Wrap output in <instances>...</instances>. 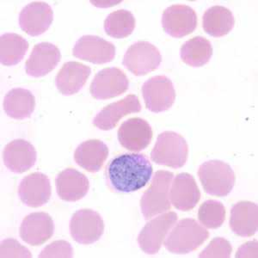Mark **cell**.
<instances>
[{
	"label": "cell",
	"instance_id": "1",
	"mask_svg": "<svg viewBox=\"0 0 258 258\" xmlns=\"http://www.w3.org/2000/svg\"><path fill=\"white\" fill-rule=\"evenodd\" d=\"M153 172V165L145 154L124 153L114 157L107 164L106 181L114 191L131 193L145 187Z\"/></svg>",
	"mask_w": 258,
	"mask_h": 258
},
{
	"label": "cell",
	"instance_id": "2",
	"mask_svg": "<svg viewBox=\"0 0 258 258\" xmlns=\"http://www.w3.org/2000/svg\"><path fill=\"white\" fill-rule=\"evenodd\" d=\"M209 237L204 226L193 219H183L174 225L164 245L174 254H188L203 245Z\"/></svg>",
	"mask_w": 258,
	"mask_h": 258
},
{
	"label": "cell",
	"instance_id": "3",
	"mask_svg": "<svg viewBox=\"0 0 258 258\" xmlns=\"http://www.w3.org/2000/svg\"><path fill=\"white\" fill-rule=\"evenodd\" d=\"M173 178L174 174L167 170H158L154 174L149 188L141 200V212L146 220L170 210V188Z\"/></svg>",
	"mask_w": 258,
	"mask_h": 258
},
{
	"label": "cell",
	"instance_id": "4",
	"mask_svg": "<svg viewBox=\"0 0 258 258\" xmlns=\"http://www.w3.org/2000/svg\"><path fill=\"white\" fill-rule=\"evenodd\" d=\"M188 156V143L182 135L165 131L157 139L151 153V159L159 165L179 169L186 164Z\"/></svg>",
	"mask_w": 258,
	"mask_h": 258
},
{
	"label": "cell",
	"instance_id": "5",
	"mask_svg": "<svg viewBox=\"0 0 258 258\" xmlns=\"http://www.w3.org/2000/svg\"><path fill=\"white\" fill-rule=\"evenodd\" d=\"M198 176L206 193L214 197L228 196L236 182L232 168L220 160H209L201 164Z\"/></svg>",
	"mask_w": 258,
	"mask_h": 258
},
{
	"label": "cell",
	"instance_id": "6",
	"mask_svg": "<svg viewBox=\"0 0 258 258\" xmlns=\"http://www.w3.org/2000/svg\"><path fill=\"white\" fill-rule=\"evenodd\" d=\"M162 55L159 50L148 41H137L127 48L122 64L135 76H144L159 68Z\"/></svg>",
	"mask_w": 258,
	"mask_h": 258
},
{
	"label": "cell",
	"instance_id": "7",
	"mask_svg": "<svg viewBox=\"0 0 258 258\" xmlns=\"http://www.w3.org/2000/svg\"><path fill=\"white\" fill-rule=\"evenodd\" d=\"M178 216L174 212H168L148 221L138 236L141 249L147 254L159 252L166 235L176 223Z\"/></svg>",
	"mask_w": 258,
	"mask_h": 258
},
{
	"label": "cell",
	"instance_id": "8",
	"mask_svg": "<svg viewBox=\"0 0 258 258\" xmlns=\"http://www.w3.org/2000/svg\"><path fill=\"white\" fill-rule=\"evenodd\" d=\"M71 235L80 244H91L99 240L104 232L103 218L92 209L77 211L71 219Z\"/></svg>",
	"mask_w": 258,
	"mask_h": 258
},
{
	"label": "cell",
	"instance_id": "9",
	"mask_svg": "<svg viewBox=\"0 0 258 258\" xmlns=\"http://www.w3.org/2000/svg\"><path fill=\"white\" fill-rule=\"evenodd\" d=\"M142 96L147 109L153 113L166 111L173 105L176 91L166 76H155L144 83Z\"/></svg>",
	"mask_w": 258,
	"mask_h": 258
},
{
	"label": "cell",
	"instance_id": "10",
	"mask_svg": "<svg viewBox=\"0 0 258 258\" xmlns=\"http://www.w3.org/2000/svg\"><path fill=\"white\" fill-rule=\"evenodd\" d=\"M129 87V80L123 71L117 68L99 71L92 80L90 92L97 100H107L125 93Z\"/></svg>",
	"mask_w": 258,
	"mask_h": 258
},
{
	"label": "cell",
	"instance_id": "11",
	"mask_svg": "<svg viewBox=\"0 0 258 258\" xmlns=\"http://www.w3.org/2000/svg\"><path fill=\"white\" fill-rule=\"evenodd\" d=\"M162 26L168 35L175 38H182L197 29V13L185 5L170 6L163 12Z\"/></svg>",
	"mask_w": 258,
	"mask_h": 258
},
{
	"label": "cell",
	"instance_id": "12",
	"mask_svg": "<svg viewBox=\"0 0 258 258\" xmlns=\"http://www.w3.org/2000/svg\"><path fill=\"white\" fill-rule=\"evenodd\" d=\"M73 54L78 59L93 64H105L114 59L115 47L112 42L97 35H84L74 45Z\"/></svg>",
	"mask_w": 258,
	"mask_h": 258
},
{
	"label": "cell",
	"instance_id": "13",
	"mask_svg": "<svg viewBox=\"0 0 258 258\" xmlns=\"http://www.w3.org/2000/svg\"><path fill=\"white\" fill-rule=\"evenodd\" d=\"M153 129L142 118H130L120 125L118 141L120 146L131 152H141L149 146L153 140Z\"/></svg>",
	"mask_w": 258,
	"mask_h": 258
},
{
	"label": "cell",
	"instance_id": "14",
	"mask_svg": "<svg viewBox=\"0 0 258 258\" xmlns=\"http://www.w3.org/2000/svg\"><path fill=\"white\" fill-rule=\"evenodd\" d=\"M53 19V10L48 4L34 1L21 11L18 22L24 32L31 36H37L48 30Z\"/></svg>",
	"mask_w": 258,
	"mask_h": 258
},
{
	"label": "cell",
	"instance_id": "15",
	"mask_svg": "<svg viewBox=\"0 0 258 258\" xmlns=\"http://www.w3.org/2000/svg\"><path fill=\"white\" fill-rule=\"evenodd\" d=\"M20 237L25 243L39 246L52 238L54 232V224L49 214L33 213L27 215L21 224Z\"/></svg>",
	"mask_w": 258,
	"mask_h": 258
},
{
	"label": "cell",
	"instance_id": "16",
	"mask_svg": "<svg viewBox=\"0 0 258 258\" xmlns=\"http://www.w3.org/2000/svg\"><path fill=\"white\" fill-rule=\"evenodd\" d=\"M60 59L61 53L55 45L50 42H41L33 48L25 63V71L29 76H46L57 67Z\"/></svg>",
	"mask_w": 258,
	"mask_h": 258
},
{
	"label": "cell",
	"instance_id": "17",
	"mask_svg": "<svg viewBox=\"0 0 258 258\" xmlns=\"http://www.w3.org/2000/svg\"><path fill=\"white\" fill-rule=\"evenodd\" d=\"M18 196L25 205L39 208L51 197V183L45 174L35 172L25 176L18 186Z\"/></svg>",
	"mask_w": 258,
	"mask_h": 258
},
{
	"label": "cell",
	"instance_id": "18",
	"mask_svg": "<svg viewBox=\"0 0 258 258\" xmlns=\"http://www.w3.org/2000/svg\"><path fill=\"white\" fill-rule=\"evenodd\" d=\"M201 199V192L196 179L188 173H180L174 177L170 190V203L180 211H190Z\"/></svg>",
	"mask_w": 258,
	"mask_h": 258
},
{
	"label": "cell",
	"instance_id": "19",
	"mask_svg": "<svg viewBox=\"0 0 258 258\" xmlns=\"http://www.w3.org/2000/svg\"><path fill=\"white\" fill-rule=\"evenodd\" d=\"M141 110L139 97L131 94L123 99L105 106L97 113L92 123L103 131H109L117 125L121 118L126 114L139 113Z\"/></svg>",
	"mask_w": 258,
	"mask_h": 258
},
{
	"label": "cell",
	"instance_id": "20",
	"mask_svg": "<svg viewBox=\"0 0 258 258\" xmlns=\"http://www.w3.org/2000/svg\"><path fill=\"white\" fill-rule=\"evenodd\" d=\"M36 151L29 141L18 139L10 142L3 152L4 163L14 173H24L35 165Z\"/></svg>",
	"mask_w": 258,
	"mask_h": 258
},
{
	"label": "cell",
	"instance_id": "21",
	"mask_svg": "<svg viewBox=\"0 0 258 258\" xmlns=\"http://www.w3.org/2000/svg\"><path fill=\"white\" fill-rule=\"evenodd\" d=\"M55 184L58 196L66 202L80 201L87 195L90 188L86 176L73 168H68L58 174Z\"/></svg>",
	"mask_w": 258,
	"mask_h": 258
},
{
	"label": "cell",
	"instance_id": "22",
	"mask_svg": "<svg viewBox=\"0 0 258 258\" xmlns=\"http://www.w3.org/2000/svg\"><path fill=\"white\" fill-rule=\"evenodd\" d=\"M91 74L88 66L80 62H67L56 76V87L64 96L76 94L86 84Z\"/></svg>",
	"mask_w": 258,
	"mask_h": 258
},
{
	"label": "cell",
	"instance_id": "23",
	"mask_svg": "<svg viewBox=\"0 0 258 258\" xmlns=\"http://www.w3.org/2000/svg\"><path fill=\"white\" fill-rule=\"evenodd\" d=\"M235 234L248 238L257 232L258 207L251 202H239L232 207L229 221Z\"/></svg>",
	"mask_w": 258,
	"mask_h": 258
},
{
	"label": "cell",
	"instance_id": "24",
	"mask_svg": "<svg viewBox=\"0 0 258 258\" xmlns=\"http://www.w3.org/2000/svg\"><path fill=\"white\" fill-rule=\"evenodd\" d=\"M109 157V148L99 140L84 141L77 147L74 160L78 165L89 172H98Z\"/></svg>",
	"mask_w": 258,
	"mask_h": 258
},
{
	"label": "cell",
	"instance_id": "25",
	"mask_svg": "<svg viewBox=\"0 0 258 258\" xmlns=\"http://www.w3.org/2000/svg\"><path fill=\"white\" fill-rule=\"evenodd\" d=\"M4 109L10 117L16 120L30 118L35 108V98L26 89H12L4 99Z\"/></svg>",
	"mask_w": 258,
	"mask_h": 258
},
{
	"label": "cell",
	"instance_id": "26",
	"mask_svg": "<svg viewBox=\"0 0 258 258\" xmlns=\"http://www.w3.org/2000/svg\"><path fill=\"white\" fill-rule=\"evenodd\" d=\"M234 24L232 12L224 6H212L203 14V30L213 37H222L227 35L232 31Z\"/></svg>",
	"mask_w": 258,
	"mask_h": 258
},
{
	"label": "cell",
	"instance_id": "27",
	"mask_svg": "<svg viewBox=\"0 0 258 258\" xmlns=\"http://www.w3.org/2000/svg\"><path fill=\"white\" fill-rule=\"evenodd\" d=\"M182 61L193 68L208 64L213 55L211 42L203 36H196L184 42L180 50Z\"/></svg>",
	"mask_w": 258,
	"mask_h": 258
},
{
	"label": "cell",
	"instance_id": "28",
	"mask_svg": "<svg viewBox=\"0 0 258 258\" xmlns=\"http://www.w3.org/2000/svg\"><path fill=\"white\" fill-rule=\"evenodd\" d=\"M29 49V42L15 33H6L0 37V59L6 67L18 64Z\"/></svg>",
	"mask_w": 258,
	"mask_h": 258
},
{
	"label": "cell",
	"instance_id": "29",
	"mask_svg": "<svg viewBox=\"0 0 258 258\" xmlns=\"http://www.w3.org/2000/svg\"><path fill=\"white\" fill-rule=\"evenodd\" d=\"M135 16L126 10H118L109 14L104 21V30L113 38H126L135 30Z\"/></svg>",
	"mask_w": 258,
	"mask_h": 258
},
{
	"label": "cell",
	"instance_id": "30",
	"mask_svg": "<svg viewBox=\"0 0 258 258\" xmlns=\"http://www.w3.org/2000/svg\"><path fill=\"white\" fill-rule=\"evenodd\" d=\"M198 219L206 228H219L226 220V209L219 201H206L200 207Z\"/></svg>",
	"mask_w": 258,
	"mask_h": 258
},
{
	"label": "cell",
	"instance_id": "31",
	"mask_svg": "<svg viewBox=\"0 0 258 258\" xmlns=\"http://www.w3.org/2000/svg\"><path fill=\"white\" fill-rule=\"evenodd\" d=\"M231 243L223 238H215L209 243L208 247L200 253V257L229 258L232 255Z\"/></svg>",
	"mask_w": 258,
	"mask_h": 258
},
{
	"label": "cell",
	"instance_id": "32",
	"mask_svg": "<svg viewBox=\"0 0 258 258\" xmlns=\"http://www.w3.org/2000/svg\"><path fill=\"white\" fill-rule=\"evenodd\" d=\"M74 256V249L67 241H54L41 250V258H71Z\"/></svg>",
	"mask_w": 258,
	"mask_h": 258
},
{
	"label": "cell",
	"instance_id": "33",
	"mask_svg": "<svg viewBox=\"0 0 258 258\" xmlns=\"http://www.w3.org/2000/svg\"><path fill=\"white\" fill-rule=\"evenodd\" d=\"M0 256L1 258H30L32 255L26 247L22 245L16 239L7 238L1 242Z\"/></svg>",
	"mask_w": 258,
	"mask_h": 258
},
{
	"label": "cell",
	"instance_id": "34",
	"mask_svg": "<svg viewBox=\"0 0 258 258\" xmlns=\"http://www.w3.org/2000/svg\"><path fill=\"white\" fill-rule=\"evenodd\" d=\"M236 257H257V241L244 243L238 249Z\"/></svg>",
	"mask_w": 258,
	"mask_h": 258
}]
</instances>
